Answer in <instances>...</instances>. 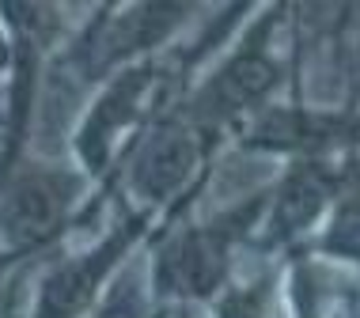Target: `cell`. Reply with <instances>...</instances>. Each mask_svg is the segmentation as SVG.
<instances>
[{
	"mask_svg": "<svg viewBox=\"0 0 360 318\" xmlns=\"http://www.w3.org/2000/svg\"><path fill=\"white\" fill-rule=\"evenodd\" d=\"M338 182H342L338 159H285L281 175L269 182L266 216L255 231L250 250L262 258H274V262H288L292 254H300L315 239V231L323 227L326 212L338 197Z\"/></svg>",
	"mask_w": 360,
	"mask_h": 318,
	"instance_id": "cell-6",
	"label": "cell"
},
{
	"mask_svg": "<svg viewBox=\"0 0 360 318\" xmlns=\"http://www.w3.org/2000/svg\"><path fill=\"white\" fill-rule=\"evenodd\" d=\"M179 212H190V208H179ZM160 224H163L160 212L125 205L118 220L91 246L72 250V254L57 258L46 269L34 288V300L27 307V318H91L95 307L114 288V281L125 273L129 258L155 239Z\"/></svg>",
	"mask_w": 360,
	"mask_h": 318,
	"instance_id": "cell-5",
	"label": "cell"
},
{
	"mask_svg": "<svg viewBox=\"0 0 360 318\" xmlns=\"http://www.w3.org/2000/svg\"><path fill=\"white\" fill-rule=\"evenodd\" d=\"M338 163H342V182H338L334 205H330L323 227L315 231V239L292 258L360 269V152H349Z\"/></svg>",
	"mask_w": 360,
	"mask_h": 318,
	"instance_id": "cell-8",
	"label": "cell"
},
{
	"mask_svg": "<svg viewBox=\"0 0 360 318\" xmlns=\"http://www.w3.org/2000/svg\"><path fill=\"white\" fill-rule=\"evenodd\" d=\"M292 273V307H296V318H360V296H353L349 303H342V311L334 314V292H326L319 284V262L311 258H288L281 262Z\"/></svg>",
	"mask_w": 360,
	"mask_h": 318,
	"instance_id": "cell-10",
	"label": "cell"
},
{
	"mask_svg": "<svg viewBox=\"0 0 360 318\" xmlns=\"http://www.w3.org/2000/svg\"><path fill=\"white\" fill-rule=\"evenodd\" d=\"M110 194L80 167L27 152L0 175V273L53 250L99 212Z\"/></svg>",
	"mask_w": 360,
	"mask_h": 318,
	"instance_id": "cell-3",
	"label": "cell"
},
{
	"mask_svg": "<svg viewBox=\"0 0 360 318\" xmlns=\"http://www.w3.org/2000/svg\"><path fill=\"white\" fill-rule=\"evenodd\" d=\"M198 307H152V318H193Z\"/></svg>",
	"mask_w": 360,
	"mask_h": 318,
	"instance_id": "cell-13",
	"label": "cell"
},
{
	"mask_svg": "<svg viewBox=\"0 0 360 318\" xmlns=\"http://www.w3.org/2000/svg\"><path fill=\"white\" fill-rule=\"evenodd\" d=\"M198 15V4H103L57 50V65L76 88H103L122 69L160 57Z\"/></svg>",
	"mask_w": 360,
	"mask_h": 318,
	"instance_id": "cell-4",
	"label": "cell"
},
{
	"mask_svg": "<svg viewBox=\"0 0 360 318\" xmlns=\"http://www.w3.org/2000/svg\"><path fill=\"white\" fill-rule=\"evenodd\" d=\"M269 182L255 194L231 201L205 220H163L152 239L148 296L152 307H212L236 284V265L250 250L255 231L266 216Z\"/></svg>",
	"mask_w": 360,
	"mask_h": 318,
	"instance_id": "cell-1",
	"label": "cell"
},
{
	"mask_svg": "<svg viewBox=\"0 0 360 318\" xmlns=\"http://www.w3.org/2000/svg\"><path fill=\"white\" fill-rule=\"evenodd\" d=\"M236 148L262 156H319L342 159L360 152V102L345 106H307V102H274L239 133Z\"/></svg>",
	"mask_w": 360,
	"mask_h": 318,
	"instance_id": "cell-7",
	"label": "cell"
},
{
	"mask_svg": "<svg viewBox=\"0 0 360 318\" xmlns=\"http://www.w3.org/2000/svg\"><path fill=\"white\" fill-rule=\"evenodd\" d=\"M8 72H12V38L0 23V80H8Z\"/></svg>",
	"mask_w": 360,
	"mask_h": 318,
	"instance_id": "cell-12",
	"label": "cell"
},
{
	"mask_svg": "<svg viewBox=\"0 0 360 318\" xmlns=\"http://www.w3.org/2000/svg\"><path fill=\"white\" fill-rule=\"evenodd\" d=\"M281 265H266L262 273L236 281L212 303V318H277Z\"/></svg>",
	"mask_w": 360,
	"mask_h": 318,
	"instance_id": "cell-9",
	"label": "cell"
},
{
	"mask_svg": "<svg viewBox=\"0 0 360 318\" xmlns=\"http://www.w3.org/2000/svg\"><path fill=\"white\" fill-rule=\"evenodd\" d=\"M292 12H296L292 4L255 8L228 53L182 91V114L193 129L205 133L212 148L236 140L262 110L277 102V91L292 80L296 65L277 50L281 27L292 19Z\"/></svg>",
	"mask_w": 360,
	"mask_h": 318,
	"instance_id": "cell-2",
	"label": "cell"
},
{
	"mask_svg": "<svg viewBox=\"0 0 360 318\" xmlns=\"http://www.w3.org/2000/svg\"><path fill=\"white\" fill-rule=\"evenodd\" d=\"M91 318H152L148 281L137 273H122L114 281V288L106 292V300L95 307Z\"/></svg>",
	"mask_w": 360,
	"mask_h": 318,
	"instance_id": "cell-11",
	"label": "cell"
}]
</instances>
